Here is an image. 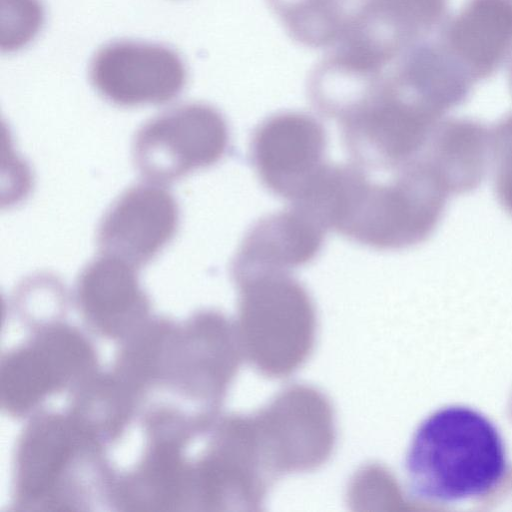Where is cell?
<instances>
[{
  "instance_id": "obj_12",
  "label": "cell",
  "mask_w": 512,
  "mask_h": 512,
  "mask_svg": "<svg viewBox=\"0 0 512 512\" xmlns=\"http://www.w3.org/2000/svg\"><path fill=\"white\" fill-rule=\"evenodd\" d=\"M78 303L86 317L107 335H119L142 319L148 299L135 267L102 254L82 270L76 285Z\"/></svg>"
},
{
  "instance_id": "obj_6",
  "label": "cell",
  "mask_w": 512,
  "mask_h": 512,
  "mask_svg": "<svg viewBox=\"0 0 512 512\" xmlns=\"http://www.w3.org/2000/svg\"><path fill=\"white\" fill-rule=\"evenodd\" d=\"M326 146L325 130L316 118L286 111L266 118L257 127L251 158L265 187L292 203L327 164Z\"/></svg>"
},
{
  "instance_id": "obj_1",
  "label": "cell",
  "mask_w": 512,
  "mask_h": 512,
  "mask_svg": "<svg viewBox=\"0 0 512 512\" xmlns=\"http://www.w3.org/2000/svg\"><path fill=\"white\" fill-rule=\"evenodd\" d=\"M451 195L424 160L375 182L360 167L330 165L321 190L328 229L362 245L399 250L422 243L442 219Z\"/></svg>"
},
{
  "instance_id": "obj_14",
  "label": "cell",
  "mask_w": 512,
  "mask_h": 512,
  "mask_svg": "<svg viewBox=\"0 0 512 512\" xmlns=\"http://www.w3.org/2000/svg\"><path fill=\"white\" fill-rule=\"evenodd\" d=\"M392 68L414 98L442 116L468 99L474 83L439 41L410 46L392 61Z\"/></svg>"
},
{
  "instance_id": "obj_5",
  "label": "cell",
  "mask_w": 512,
  "mask_h": 512,
  "mask_svg": "<svg viewBox=\"0 0 512 512\" xmlns=\"http://www.w3.org/2000/svg\"><path fill=\"white\" fill-rule=\"evenodd\" d=\"M94 360L93 350L76 330L63 325L44 330L3 360V407L12 415L25 414L50 393L84 376Z\"/></svg>"
},
{
  "instance_id": "obj_13",
  "label": "cell",
  "mask_w": 512,
  "mask_h": 512,
  "mask_svg": "<svg viewBox=\"0 0 512 512\" xmlns=\"http://www.w3.org/2000/svg\"><path fill=\"white\" fill-rule=\"evenodd\" d=\"M450 195L477 189L491 162L490 129L469 118L442 119L421 156Z\"/></svg>"
},
{
  "instance_id": "obj_3",
  "label": "cell",
  "mask_w": 512,
  "mask_h": 512,
  "mask_svg": "<svg viewBox=\"0 0 512 512\" xmlns=\"http://www.w3.org/2000/svg\"><path fill=\"white\" fill-rule=\"evenodd\" d=\"M229 138L227 121L218 109L187 103L157 115L138 130L133 158L151 182H172L217 163L226 153Z\"/></svg>"
},
{
  "instance_id": "obj_15",
  "label": "cell",
  "mask_w": 512,
  "mask_h": 512,
  "mask_svg": "<svg viewBox=\"0 0 512 512\" xmlns=\"http://www.w3.org/2000/svg\"><path fill=\"white\" fill-rule=\"evenodd\" d=\"M287 33L311 48H332L372 0H268Z\"/></svg>"
},
{
  "instance_id": "obj_11",
  "label": "cell",
  "mask_w": 512,
  "mask_h": 512,
  "mask_svg": "<svg viewBox=\"0 0 512 512\" xmlns=\"http://www.w3.org/2000/svg\"><path fill=\"white\" fill-rule=\"evenodd\" d=\"M438 41L474 82L489 78L512 53V0H467Z\"/></svg>"
},
{
  "instance_id": "obj_4",
  "label": "cell",
  "mask_w": 512,
  "mask_h": 512,
  "mask_svg": "<svg viewBox=\"0 0 512 512\" xmlns=\"http://www.w3.org/2000/svg\"><path fill=\"white\" fill-rule=\"evenodd\" d=\"M89 79L105 100L117 106L160 105L181 94L188 70L181 55L166 44L119 39L95 52Z\"/></svg>"
},
{
  "instance_id": "obj_16",
  "label": "cell",
  "mask_w": 512,
  "mask_h": 512,
  "mask_svg": "<svg viewBox=\"0 0 512 512\" xmlns=\"http://www.w3.org/2000/svg\"><path fill=\"white\" fill-rule=\"evenodd\" d=\"M183 465L181 447L176 441L162 440L154 445L141 470L128 487V504L142 491L133 505L169 510L180 505L190 488V473Z\"/></svg>"
},
{
  "instance_id": "obj_18",
  "label": "cell",
  "mask_w": 512,
  "mask_h": 512,
  "mask_svg": "<svg viewBox=\"0 0 512 512\" xmlns=\"http://www.w3.org/2000/svg\"><path fill=\"white\" fill-rule=\"evenodd\" d=\"M494 186L501 206L512 216V113L491 129Z\"/></svg>"
},
{
  "instance_id": "obj_2",
  "label": "cell",
  "mask_w": 512,
  "mask_h": 512,
  "mask_svg": "<svg viewBox=\"0 0 512 512\" xmlns=\"http://www.w3.org/2000/svg\"><path fill=\"white\" fill-rule=\"evenodd\" d=\"M503 438L476 409L449 405L427 416L410 442L405 472L409 494L444 504L492 491L507 471Z\"/></svg>"
},
{
  "instance_id": "obj_17",
  "label": "cell",
  "mask_w": 512,
  "mask_h": 512,
  "mask_svg": "<svg viewBox=\"0 0 512 512\" xmlns=\"http://www.w3.org/2000/svg\"><path fill=\"white\" fill-rule=\"evenodd\" d=\"M45 9L41 0H1V51L15 52L41 31Z\"/></svg>"
},
{
  "instance_id": "obj_8",
  "label": "cell",
  "mask_w": 512,
  "mask_h": 512,
  "mask_svg": "<svg viewBox=\"0 0 512 512\" xmlns=\"http://www.w3.org/2000/svg\"><path fill=\"white\" fill-rule=\"evenodd\" d=\"M326 231L315 218L293 205L270 214L246 233L232 261V277L239 283L306 265L321 251Z\"/></svg>"
},
{
  "instance_id": "obj_7",
  "label": "cell",
  "mask_w": 512,
  "mask_h": 512,
  "mask_svg": "<svg viewBox=\"0 0 512 512\" xmlns=\"http://www.w3.org/2000/svg\"><path fill=\"white\" fill-rule=\"evenodd\" d=\"M178 222V205L167 189L155 182L137 184L106 211L98 227V246L102 254L139 267L173 238Z\"/></svg>"
},
{
  "instance_id": "obj_9",
  "label": "cell",
  "mask_w": 512,
  "mask_h": 512,
  "mask_svg": "<svg viewBox=\"0 0 512 512\" xmlns=\"http://www.w3.org/2000/svg\"><path fill=\"white\" fill-rule=\"evenodd\" d=\"M447 8L448 0H372L336 44L387 63L444 24Z\"/></svg>"
},
{
  "instance_id": "obj_19",
  "label": "cell",
  "mask_w": 512,
  "mask_h": 512,
  "mask_svg": "<svg viewBox=\"0 0 512 512\" xmlns=\"http://www.w3.org/2000/svg\"><path fill=\"white\" fill-rule=\"evenodd\" d=\"M510 82H511V87H512V65H511V69H510Z\"/></svg>"
},
{
  "instance_id": "obj_10",
  "label": "cell",
  "mask_w": 512,
  "mask_h": 512,
  "mask_svg": "<svg viewBox=\"0 0 512 512\" xmlns=\"http://www.w3.org/2000/svg\"><path fill=\"white\" fill-rule=\"evenodd\" d=\"M87 438L90 436L76 420L47 415L31 423L16 456L19 500L58 509L56 489L78 447Z\"/></svg>"
}]
</instances>
